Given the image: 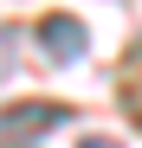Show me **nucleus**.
I'll return each mask as SVG.
<instances>
[{
  "instance_id": "7ed1b4c3",
  "label": "nucleus",
  "mask_w": 142,
  "mask_h": 148,
  "mask_svg": "<svg viewBox=\"0 0 142 148\" xmlns=\"http://www.w3.org/2000/svg\"><path fill=\"white\" fill-rule=\"evenodd\" d=\"M78 148H116V142H110V135H84Z\"/></svg>"
},
{
  "instance_id": "f257e3e1",
  "label": "nucleus",
  "mask_w": 142,
  "mask_h": 148,
  "mask_svg": "<svg viewBox=\"0 0 142 148\" xmlns=\"http://www.w3.org/2000/svg\"><path fill=\"white\" fill-rule=\"evenodd\" d=\"M84 26H78V19H71V13H45L39 19V52L45 58H58V64H71V58H84Z\"/></svg>"
},
{
  "instance_id": "f03ea898",
  "label": "nucleus",
  "mask_w": 142,
  "mask_h": 148,
  "mask_svg": "<svg viewBox=\"0 0 142 148\" xmlns=\"http://www.w3.org/2000/svg\"><path fill=\"white\" fill-rule=\"evenodd\" d=\"M7 71H13V32L0 26V84H7Z\"/></svg>"
}]
</instances>
